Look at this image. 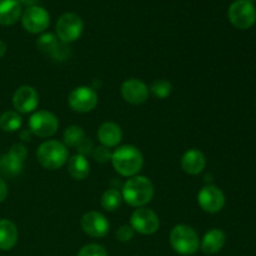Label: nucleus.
I'll list each match as a JSON object with an SVG mask.
<instances>
[{"instance_id":"obj_1","label":"nucleus","mask_w":256,"mask_h":256,"mask_svg":"<svg viewBox=\"0 0 256 256\" xmlns=\"http://www.w3.org/2000/svg\"><path fill=\"white\" fill-rule=\"evenodd\" d=\"M122 200L130 206L142 208L154 198V185L150 179L142 175L129 178L122 184Z\"/></svg>"},{"instance_id":"obj_2","label":"nucleus","mask_w":256,"mask_h":256,"mask_svg":"<svg viewBox=\"0 0 256 256\" xmlns=\"http://www.w3.org/2000/svg\"><path fill=\"white\" fill-rule=\"evenodd\" d=\"M110 162L118 174L132 178L139 174L144 164V158L142 152L134 145H122L112 152Z\"/></svg>"},{"instance_id":"obj_3","label":"nucleus","mask_w":256,"mask_h":256,"mask_svg":"<svg viewBox=\"0 0 256 256\" xmlns=\"http://www.w3.org/2000/svg\"><path fill=\"white\" fill-rule=\"evenodd\" d=\"M36 159L42 168L48 170H58L69 160L68 146L58 140H46L38 148Z\"/></svg>"},{"instance_id":"obj_4","label":"nucleus","mask_w":256,"mask_h":256,"mask_svg":"<svg viewBox=\"0 0 256 256\" xmlns=\"http://www.w3.org/2000/svg\"><path fill=\"white\" fill-rule=\"evenodd\" d=\"M170 245L178 254L192 255L200 248L199 235L189 225H175L170 232Z\"/></svg>"},{"instance_id":"obj_5","label":"nucleus","mask_w":256,"mask_h":256,"mask_svg":"<svg viewBox=\"0 0 256 256\" xmlns=\"http://www.w3.org/2000/svg\"><path fill=\"white\" fill-rule=\"evenodd\" d=\"M228 16L238 29H250L256 22V8L249 0H235L229 6Z\"/></svg>"},{"instance_id":"obj_6","label":"nucleus","mask_w":256,"mask_h":256,"mask_svg":"<svg viewBox=\"0 0 256 256\" xmlns=\"http://www.w3.org/2000/svg\"><path fill=\"white\" fill-rule=\"evenodd\" d=\"M38 49L49 58H52L54 62H65L69 59L72 50H70L69 44L62 42L59 38L52 32H44L36 40Z\"/></svg>"},{"instance_id":"obj_7","label":"nucleus","mask_w":256,"mask_h":256,"mask_svg":"<svg viewBox=\"0 0 256 256\" xmlns=\"http://www.w3.org/2000/svg\"><path fill=\"white\" fill-rule=\"evenodd\" d=\"M84 30L82 19L75 12H64L56 22V36L62 42H75L79 39Z\"/></svg>"},{"instance_id":"obj_8","label":"nucleus","mask_w":256,"mask_h":256,"mask_svg":"<svg viewBox=\"0 0 256 256\" xmlns=\"http://www.w3.org/2000/svg\"><path fill=\"white\" fill-rule=\"evenodd\" d=\"M59 129V120L48 110H38L30 116L29 130L39 138H50Z\"/></svg>"},{"instance_id":"obj_9","label":"nucleus","mask_w":256,"mask_h":256,"mask_svg":"<svg viewBox=\"0 0 256 256\" xmlns=\"http://www.w3.org/2000/svg\"><path fill=\"white\" fill-rule=\"evenodd\" d=\"M130 226L142 235H152L159 230L160 220L154 210L146 206L136 208L130 218Z\"/></svg>"},{"instance_id":"obj_10","label":"nucleus","mask_w":256,"mask_h":256,"mask_svg":"<svg viewBox=\"0 0 256 256\" xmlns=\"http://www.w3.org/2000/svg\"><path fill=\"white\" fill-rule=\"evenodd\" d=\"M22 28L32 34L44 32L50 25V15L46 10L39 5L28 6L22 14Z\"/></svg>"},{"instance_id":"obj_11","label":"nucleus","mask_w":256,"mask_h":256,"mask_svg":"<svg viewBox=\"0 0 256 256\" xmlns=\"http://www.w3.org/2000/svg\"><path fill=\"white\" fill-rule=\"evenodd\" d=\"M68 104L76 112H90L98 105V94L90 86H78L70 92Z\"/></svg>"},{"instance_id":"obj_12","label":"nucleus","mask_w":256,"mask_h":256,"mask_svg":"<svg viewBox=\"0 0 256 256\" xmlns=\"http://www.w3.org/2000/svg\"><path fill=\"white\" fill-rule=\"evenodd\" d=\"M198 204L205 212L216 214L224 208L225 195L218 186L208 185L202 188L198 194Z\"/></svg>"},{"instance_id":"obj_13","label":"nucleus","mask_w":256,"mask_h":256,"mask_svg":"<svg viewBox=\"0 0 256 256\" xmlns=\"http://www.w3.org/2000/svg\"><path fill=\"white\" fill-rule=\"evenodd\" d=\"M12 105L19 114H29L36 110L39 105L38 92L30 85H22L12 95Z\"/></svg>"},{"instance_id":"obj_14","label":"nucleus","mask_w":256,"mask_h":256,"mask_svg":"<svg viewBox=\"0 0 256 256\" xmlns=\"http://www.w3.org/2000/svg\"><path fill=\"white\" fill-rule=\"evenodd\" d=\"M122 99L132 105H142L149 99V88L146 86L144 82L140 79H132L125 80L120 88Z\"/></svg>"},{"instance_id":"obj_15","label":"nucleus","mask_w":256,"mask_h":256,"mask_svg":"<svg viewBox=\"0 0 256 256\" xmlns=\"http://www.w3.org/2000/svg\"><path fill=\"white\" fill-rule=\"evenodd\" d=\"M82 232L92 238H102L109 232L110 222L98 212H88L80 220Z\"/></svg>"},{"instance_id":"obj_16","label":"nucleus","mask_w":256,"mask_h":256,"mask_svg":"<svg viewBox=\"0 0 256 256\" xmlns=\"http://www.w3.org/2000/svg\"><path fill=\"white\" fill-rule=\"evenodd\" d=\"M98 139L102 146L115 148L120 144L122 139V130L116 122H105L98 129Z\"/></svg>"},{"instance_id":"obj_17","label":"nucleus","mask_w":256,"mask_h":256,"mask_svg":"<svg viewBox=\"0 0 256 256\" xmlns=\"http://www.w3.org/2000/svg\"><path fill=\"white\" fill-rule=\"evenodd\" d=\"M180 164L184 172L189 175H198L202 172V170L206 166V159L200 150L190 149L184 152Z\"/></svg>"},{"instance_id":"obj_18","label":"nucleus","mask_w":256,"mask_h":256,"mask_svg":"<svg viewBox=\"0 0 256 256\" xmlns=\"http://www.w3.org/2000/svg\"><path fill=\"white\" fill-rule=\"evenodd\" d=\"M226 242V235L220 229H212L204 235L200 242V249L206 255H212L219 252L224 248Z\"/></svg>"},{"instance_id":"obj_19","label":"nucleus","mask_w":256,"mask_h":256,"mask_svg":"<svg viewBox=\"0 0 256 256\" xmlns=\"http://www.w3.org/2000/svg\"><path fill=\"white\" fill-rule=\"evenodd\" d=\"M22 5L16 0H0V25H14L22 18Z\"/></svg>"},{"instance_id":"obj_20","label":"nucleus","mask_w":256,"mask_h":256,"mask_svg":"<svg viewBox=\"0 0 256 256\" xmlns=\"http://www.w3.org/2000/svg\"><path fill=\"white\" fill-rule=\"evenodd\" d=\"M19 232L16 225L8 219H0V250L8 252L16 245Z\"/></svg>"},{"instance_id":"obj_21","label":"nucleus","mask_w":256,"mask_h":256,"mask_svg":"<svg viewBox=\"0 0 256 256\" xmlns=\"http://www.w3.org/2000/svg\"><path fill=\"white\" fill-rule=\"evenodd\" d=\"M68 172L75 180H84L90 174V162L85 156L75 154L68 160Z\"/></svg>"},{"instance_id":"obj_22","label":"nucleus","mask_w":256,"mask_h":256,"mask_svg":"<svg viewBox=\"0 0 256 256\" xmlns=\"http://www.w3.org/2000/svg\"><path fill=\"white\" fill-rule=\"evenodd\" d=\"M22 166H24V162L10 154V152L0 158V172L4 175H8V176H15V175L20 174Z\"/></svg>"},{"instance_id":"obj_23","label":"nucleus","mask_w":256,"mask_h":256,"mask_svg":"<svg viewBox=\"0 0 256 256\" xmlns=\"http://www.w3.org/2000/svg\"><path fill=\"white\" fill-rule=\"evenodd\" d=\"M22 118L18 112H5L0 115V129L6 132H14L22 128Z\"/></svg>"},{"instance_id":"obj_24","label":"nucleus","mask_w":256,"mask_h":256,"mask_svg":"<svg viewBox=\"0 0 256 256\" xmlns=\"http://www.w3.org/2000/svg\"><path fill=\"white\" fill-rule=\"evenodd\" d=\"M122 202V192L118 189H109L106 192H104V194L102 195V209H105L106 212H115L120 208Z\"/></svg>"},{"instance_id":"obj_25","label":"nucleus","mask_w":256,"mask_h":256,"mask_svg":"<svg viewBox=\"0 0 256 256\" xmlns=\"http://www.w3.org/2000/svg\"><path fill=\"white\" fill-rule=\"evenodd\" d=\"M62 139H64V144L66 146L76 148L85 139V132L82 128L78 126V125H70L64 130Z\"/></svg>"},{"instance_id":"obj_26","label":"nucleus","mask_w":256,"mask_h":256,"mask_svg":"<svg viewBox=\"0 0 256 256\" xmlns=\"http://www.w3.org/2000/svg\"><path fill=\"white\" fill-rule=\"evenodd\" d=\"M149 92H152L158 99H166L172 92V85L169 80L159 79L155 80L149 88Z\"/></svg>"},{"instance_id":"obj_27","label":"nucleus","mask_w":256,"mask_h":256,"mask_svg":"<svg viewBox=\"0 0 256 256\" xmlns=\"http://www.w3.org/2000/svg\"><path fill=\"white\" fill-rule=\"evenodd\" d=\"M78 256H108V252L99 244H88L79 250Z\"/></svg>"},{"instance_id":"obj_28","label":"nucleus","mask_w":256,"mask_h":256,"mask_svg":"<svg viewBox=\"0 0 256 256\" xmlns=\"http://www.w3.org/2000/svg\"><path fill=\"white\" fill-rule=\"evenodd\" d=\"M92 158L95 159V162L104 164V162L112 160V152H110L108 148L102 146H102L94 148V149H92Z\"/></svg>"},{"instance_id":"obj_29","label":"nucleus","mask_w":256,"mask_h":256,"mask_svg":"<svg viewBox=\"0 0 256 256\" xmlns=\"http://www.w3.org/2000/svg\"><path fill=\"white\" fill-rule=\"evenodd\" d=\"M134 229H132L130 225H122V226L118 229L116 232V238L119 242H128L134 238Z\"/></svg>"},{"instance_id":"obj_30","label":"nucleus","mask_w":256,"mask_h":256,"mask_svg":"<svg viewBox=\"0 0 256 256\" xmlns=\"http://www.w3.org/2000/svg\"><path fill=\"white\" fill-rule=\"evenodd\" d=\"M76 149H78V154H80V155H82V156L86 158V155L92 154V149H94V145H92V140L85 138V139L82 140L79 145H78Z\"/></svg>"},{"instance_id":"obj_31","label":"nucleus","mask_w":256,"mask_h":256,"mask_svg":"<svg viewBox=\"0 0 256 256\" xmlns=\"http://www.w3.org/2000/svg\"><path fill=\"white\" fill-rule=\"evenodd\" d=\"M9 152H10V154L14 155V156L22 159V162H24L25 158H26V155H28L26 148H25L22 144H14L12 148H10Z\"/></svg>"},{"instance_id":"obj_32","label":"nucleus","mask_w":256,"mask_h":256,"mask_svg":"<svg viewBox=\"0 0 256 256\" xmlns=\"http://www.w3.org/2000/svg\"><path fill=\"white\" fill-rule=\"evenodd\" d=\"M8 196V186L6 182L0 178V202H4Z\"/></svg>"},{"instance_id":"obj_33","label":"nucleus","mask_w":256,"mask_h":256,"mask_svg":"<svg viewBox=\"0 0 256 256\" xmlns=\"http://www.w3.org/2000/svg\"><path fill=\"white\" fill-rule=\"evenodd\" d=\"M32 132H30L29 129L22 130V132H20V139H22V142H30V140H32Z\"/></svg>"},{"instance_id":"obj_34","label":"nucleus","mask_w":256,"mask_h":256,"mask_svg":"<svg viewBox=\"0 0 256 256\" xmlns=\"http://www.w3.org/2000/svg\"><path fill=\"white\" fill-rule=\"evenodd\" d=\"M20 5H26V6H32L35 5L36 0H16Z\"/></svg>"},{"instance_id":"obj_35","label":"nucleus","mask_w":256,"mask_h":256,"mask_svg":"<svg viewBox=\"0 0 256 256\" xmlns=\"http://www.w3.org/2000/svg\"><path fill=\"white\" fill-rule=\"evenodd\" d=\"M6 49H8L6 44H5L2 40H0V59H2V58L5 55V52H6Z\"/></svg>"},{"instance_id":"obj_36","label":"nucleus","mask_w":256,"mask_h":256,"mask_svg":"<svg viewBox=\"0 0 256 256\" xmlns=\"http://www.w3.org/2000/svg\"><path fill=\"white\" fill-rule=\"evenodd\" d=\"M249 2H256V0H249Z\"/></svg>"}]
</instances>
